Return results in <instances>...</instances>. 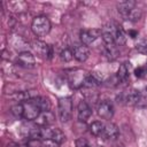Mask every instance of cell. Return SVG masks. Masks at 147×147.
Instances as JSON below:
<instances>
[{"instance_id":"1","label":"cell","mask_w":147,"mask_h":147,"mask_svg":"<svg viewBox=\"0 0 147 147\" xmlns=\"http://www.w3.org/2000/svg\"><path fill=\"white\" fill-rule=\"evenodd\" d=\"M31 30L37 37H45L51 31V22L46 16H37L32 20Z\"/></svg>"},{"instance_id":"2","label":"cell","mask_w":147,"mask_h":147,"mask_svg":"<svg viewBox=\"0 0 147 147\" xmlns=\"http://www.w3.org/2000/svg\"><path fill=\"white\" fill-rule=\"evenodd\" d=\"M57 114L59 119L62 123L68 122L72 115V101L71 98H60L57 101Z\"/></svg>"},{"instance_id":"3","label":"cell","mask_w":147,"mask_h":147,"mask_svg":"<svg viewBox=\"0 0 147 147\" xmlns=\"http://www.w3.org/2000/svg\"><path fill=\"white\" fill-rule=\"evenodd\" d=\"M22 105H23V118L26 121H36V118L41 114V109L36 98L22 102Z\"/></svg>"},{"instance_id":"4","label":"cell","mask_w":147,"mask_h":147,"mask_svg":"<svg viewBox=\"0 0 147 147\" xmlns=\"http://www.w3.org/2000/svg\"><path fill=\"white\" fill-rule=\"evenodd\" d=\"M40 139H51L61 145L63 141H65V136L57 127L40 126Z\"/></svg>"},{"instance_id":"5","label":"cell","mask_w":147,"mask_h":147,"mask_svg":"<svg viewBox=\"0 0 147 147\" xmlns=\"http://www.w3.org/2000/svg\"><path fill=\"white\" fill-rule=\"evenodd\" d=\"M31 47H32V49L36 52V54H37L39 57H41V59H44V60H48V59L52 57V54H53L52 47H51L48 44H46L45 41L34 40V41L32 42Z\"/></svg>"},{"instance_id":"6","label":"cell","mask_w":147,"mask_h":147,"mask_svg":"<svg viewBox=\"0 0 147 147\" xmlns=\"http://www.w3.org/2000/svg\"><path fill=\"white\" fill-rule=\"evenodd\" d=\"M140 96V91L136 88H127L124 92L121 93L119 100L122 103L127 105V106H137L138 100Z\"/></svg>"},{"instance_id":"7","label":"cell","mask_w":147,"mask_h":147,"mask_svg":"<svg viewBox=\"0 0 147 147\" xmlns=\"http://www.w3.org/2000/svg\"><path fill=\"white\" fill-rule=\"evenodd\" d=\"M98 115L103 119H110L114 116V106L109 100H101L98 103Z\"/></svg>"},{"instance_id":"8","label":"cell","mask_w":147,"mask_h":147,"mask_svg":"<svg viewBox=\"0 0 147 147\" xmlns=\"http://www.w3.org/2000/svg\"><path fill=\"white\" fill-rule=\"evenodd\" d=\"M99 37H101L100 29H90V30L80 31V40H82V44L85 46L92 45Z\"/></svg>"},{"instance_id":"9","label":"cell","mask_w":147,"mask_h":147,"mask_svg":"<svg viewBox=\"0 0 147 147\" xmlns=\"http://www.w3.org/2000/svg\"><path fill=\"white\" fill-rule=\"evenodd\" d=\"M15 63L22 68H33L36 64V59L30 52H22L17 55Z\"/></svg>"},{"instance_id":"10","label":"cell","mask_w":147,"mask_h":147,"mask_svg":"<svg viewBox=\"0 0 147 147\" xmlns=\"http://www.w3.org/2000/svg\"><path fill=\"white\" fill-rule=\"evenodd\" d=\"M92 115V108L90 107V105L85 101L82 100L79 101L78 106H77V117L79 122H86Z\"/></svg>"},{"instance_id":"11","label":"cell","mask_w":147,"mask_h":147,"mask_svg":"<svg viewBox=\"0 0 147 147\" xmlns=\"http://www.w3.org/2000/svg\"><path fill=\"white\" fill-rule=\"evenodd\" d=\"M8 42H10V45L13 46V48H15L16 51H18L20 53L28 52L29 44L21 36H10V38H8Z\"/></svg>"},{"instance_id":"12","label":"cell","mask_w":147,"mask_h":147,"mask_svg":"<svg viewBox=\"0 0 147 147\" xmlns=\"http://www.w3.org/2000/svg\"><path fill=\"white\" fill-rule=\"evenodd\" d=\"M72 54L74 57L79 61V62H85L90 57V49L87 46L80 44V45H75L72 48Z\"/></svg>"},{"instance_id":"13","label":"cell","mask_w":147,"mask_h":147,"mask_svg":"<svg viewBox=\"0 0 147 147\" xmlns=\"http://www.w3.org/2000/svg\"><path fill=\"white\" fill-rule=\"evenodd\" d=\"M38 94L36 91H18V92H14L13 94L9 95L10 99L17 101L18 103H22L24 101H28V100H31L33 98H37Z\"/></svg>"},{"instance_id":"14","label":"cell","mask_w":147,"mask_h":147,"mask_svg":"<svg viewBox=\"0 0 147 147\" xmlns=\"http://www.w3.org/2000/svg\"><path fill=\"white\" fill-rule=\"evenodd\" d=\"M118 127L116 124L114 123H107L105 124V129L103 132L101 134V138H103L105 140H115L118 137Z\"/></svg>"},{"instance_id":"15","label":"cell","mask_w":147,"mask_h":147,"mask_svg":"<svg viewBox=\"0 0 147 147\" xmlns=\"http://www.w3.org/2000/svg\"><path fill=\"white\" fill-rule=\"evenodd\" d=\"M85 77H86V74H84L82 70H75L72 74L69 75V83L72 87L78 88L80 86H84Z\"/></svg>"},{"instance_id":"16","label":"cell","mask_w":147,"mask_h":147,"mask_svg":"<svg viewBox=\"0 0 147 147\" xmlns=\"http://www.w3.org/2000/svg\"><path fill=\"white\" fill-rule=\"evenodd\" d=\"M55 121V116L51 110L41 111V114L36 118V124L39 126H51Z\"/></svg>"},{"instance_id":"17","label":"cell","mask_w":147,"mask_h":147,"mask_svg":"<svg viewBox=\"0 0 147 147\" xmlns=\"http://www.w3.org/2000/svg\"><path fill=\"white\" fill-rule=\"evenodd\" d=\"M134 8H136V1H133V0H125V1H121L117 3V10L124 18Z\"/></svg>"},{"instance_id":"18","label":"cell","mask_w":147,"mask_h":147,"mask_svg":"<svg viewBox=\"0 0 147 147\" xmlns=\"http://www.w3.org/2000/svg\"><path fill=\"white\" fill-rule=\"evenodd\" d=\"M114 39H115V46H122L126 41V33L124 32L123 28L121 25L116 24V29L114 32Z\"/></svg>"},{"instance_id":"19","label":"cell","mask_w":147,"mask_h":147,"mask_svg":"<svg viewBox=\"0 0 147 147\" xmlns=\"http://www.w3.org/2000/svg\"><path fill=\"white\" fill-rule=\"evenodd\" d=\"M116 78H117L118 83H126L129 80V68H127L126 63H123L119 65L117 74H116Z\"/></svg>"},{"instance_id":"20","label":"cell","mask_w":147,"mask_h":147,"mask_svg":"<svg viewBox=\"0 0 147 147\" xmlns=\"http://www.w3.org/2000/svg\"><path fill=\"white\" fill-rule=\"evenodd\" d=\"M103 129H105V123L100 122V121H96V122H93L91 125H90V132L94 136V137H101L102 132H103Z\"/></svg>"},{"instance_id":"21","label":"cell","mask_w":147,"mask_h":147,"mask_svg":"<svg viewBox=\"0 0 147 147\" xmlns=\"http://www.w3.org/2000/svg\"><path fill=\"white\" fill-rule=\"evenodd\" d=\"M36 100H37L41 111H48L51 109V102H49V100L47 98H45V96H37Z\"/></svg>"},{"instance_id":"22","label":"cell","mask_w":147,"mask_h":147,"mask_svg":"<svg viewBox=\"0 0 147 147\" xmlns=\"http://www.w3.org/2000/svg\"><path fill=\"white\" fill-rule=\"evenodd\" d=\"M141 15H142L141 9H139V8L136 7L134 9H132L129 13V15L125 17V20H129V21H132V22H137V21H139L141 18Z\"/></svg>"},{"instance_id":"23","label":"cell","mask_w":147,"mask_h":147,"mask_svg":"<svg viewBox=\"0 0 147 147\" xmlns=\"http://www.w3.org/2000/svg\"><path fill=\"white\" fill-rule=\"evenodd\" d=\"M11 114L16 117V118H23V105L22 103H16L10 108Z\"/></svg>"},{"instance_id":"24","label":"cell","mask_w":147,"mask_h":147,"mask_svg":"<svg viewBox=\"0 0 147 147\" xmlns=\"http://www.w3.org/2000/svg\"><path fill=\"white\" fill-rule=\"evenodd\" d=\"M74 57V54H72V49H69V48H64L61 53H60V59L63 61V62H69L71 61Z\"/></svg>"},{"instance_id":"25","label":"cell","mask_w":147,"mask_h":147,"mask_svg":"<svg viewBox=\"0 0 147 147\" xmlns=\"http://www.w3.org/2000/svg\"><path fill=\"white\" fill-rule=\"evenodd\" d=\"M136 49L144 54V55H147V39H140L137 44H136Z\"/></svg>"},{"instance_id":"26","label":"cell","mask_w":147,"mask_h":147,"mask_svg":"<svg viewBox=\"0 0 147 147\" xmlns=\"http://www.w3.org/2000/svg\"><path fill=\"white\" fill-rule=\"evenodd\" d=\"M137 106H139V107H145V106H147V92H146V93L140 92V96H139V100H138Z\"/></svg>"},{"instance_id":"27","label":"cell","mask_w":147,"mask_h":147,"mask_svg":"<svg viewBox=\"0 0 147 147\" xmlns=\"http://www.w3.org/2000/svg\"><path fill=\"white\" fill-rule=\"evenodd\" d=\"M76 146L77 147H91V145L88 144V141L85 138H79L76 141Z\"/></svg>"},{"instance_id":"28","label":"cell","mask_w":147,"mask_h":147,"mask_svg":"<svg viewBox=\"0 0 147 147\" xmlns=\"http://www.w3.org/2000/svg\"><path fill=\"white\" fill-rule=\"evenodd\" d=\"M134 75L138 78H144V67H138L134 69Z\"/></svg>"},{"instance_id":"29","label":"cell","mask_w":147,"mask_h":147,"mask_svg":"<svg viewBox=\"0 0 147 147\" xmlns=\"http://www.w3.org/2000/svg\"><path fill=\"white\" fill-rule=\"evenodd\" d=\"M127 34H130L131 38H137L138 37V31H134V30H129Z\"/></svg>"},{"instance_id":"30","label":"cell","mask_w":147,"mask_h":147,"mask_svg":"<svg viewBox=\"0 0 147 147\" xmlns=\"http://www.w3.org/2000/svg\"><path fill=\"white\" fill-rule=\"evenodd\" d=\"M144 78H147V64L144 67Z\"/></svg>"},{"instance_id":"31","label":"cell","mask_w":147,"mask_h":147,"mask_svg":"<svg viewBox=\"0 0 147 147\" xmlns=\"http://www.w3.org/2000/svg\"><path fill=\"white\" fill-rule=\"evenodd\" d=\"M146 91H147V88H146Z\"/></svg>"}]
</instances>
